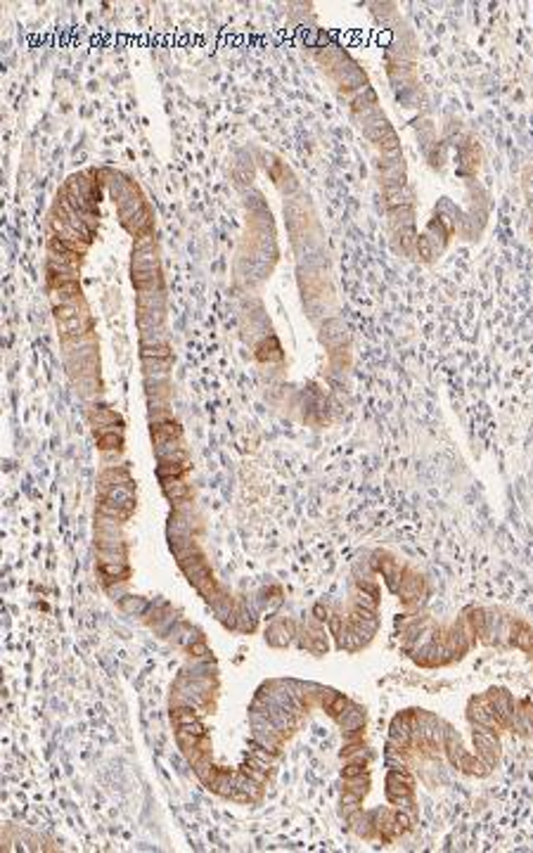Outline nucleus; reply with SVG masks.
Segmentation results:
<instances>
[{"label":"nucleus","mask_w":533,"mask_h":853,"mask_svg":"<svg viewBox=\"0 0 533 853\" xmlns=\"http://www.w3.org/2000/svg\"><path fill=\"white\" fill-rule=\"evenodd\" d=\"M131 278L138 292H154V289H164L159 268V247L152 235L136 237L133 242V256H131Z\"/></svg>","instance_id":"obj_1"},{"label":"nucleus","mask_w":533,"mask_h":853,"mask_svg":"<svg viewBox=\"0 0 533 853\" xmlns=\"http://www.w3.org/2000/svg\"><path fill=\"white\" fill-rule=\"evenodd\" d=\"M53 313H55L57 332H59V337H62L64 341L91 337L93 318H91V313H88V306H86L83 299L73 301V303H66V306H55Z\"/></svg>","instance_id":"obj_2"},{"label":"nucleus","mask_w":533,"mask_h":853,"mask_svg":"<svg viewBox=\"0 0 533 853\" xmlns=\"http://www.w3.org/2000/svg\"><path fill=\"white\" fill-rule=\"evenodd\" d=\"M100 500L107 503V505H112V508L131 512V515H133V510H136V488H133V484L107 486V488H102Z\"/></svg>","instance_id":"obj_3"},{"label":"nucleus","mask_w":533,"mask_h":853,"mask_svg":"<svg viewBox=\"0 0 533 853\" xmlns=\"http://www.w3.org/2000/svg\"><path fill=\"white\" fill-rule=\"evenodd\" d=\"M88 420H91V425L98 429V427H107V432H121L123 422L118 418V413H114L109 405H93L91 410H88ZM105 434V432H102Z\"/></svg>","instance_id":"obj_4"},{"label":"nucleus","mask_w":533,"mask_h":853,"mask_svg":"<svg viewBox=\"0 0 533 853\" xmlns=\"http://www.w3.org/2000/svg\"><path fill=\"white\" fill-rule=\"evenodd\" d=\"M46 273H48V283L50 289L59 287V285H66V283H76V276H78V268H73V266H66V263H59L53 261V258H48V266H46Z\"/></svg>","instance_id":"obj_5"},{"label":"nucleus","mask_w":533,"mask_h":853,"mask_svg":"<svg viewBox=\"0 0 533 853\" xmlns=\"http://www.w3.org/2000/svg\"><path fill=\"white\" fill-rule=\"evenodd\" d=\"M178 439H183V427L178 425L173 418L152 422V441H154V446H157V443H166V441H178Z\"/></svg>","instance_id":"obj_6"},{"label":"nucleus","mask_w":533,"mask_h":853,"mask_svg":"<svg viewBox=\"0 0 533 853\" xmlns=\"http://www.w3.org/2000/svg\"><path fill=\"white\" fill-rule=\"evenodd\" d=\"M161 491L168 500L173 503V505H185V503L190 500V486L185 484L181 477H168V479H161Z\"/></svg>","instance_id":"obj_7"},{"label":"nucleus","mask_w":533,"mask_h":853,"mask_svg":"<svg viewBox=\"0 0 533 853\" xmlns=\"http://www.w3.org/2000/svg\"><path fill=\"white\" fill-rule=\"evenodd\" d=\"M50 299H53V308L55 306H66V303H73V301H81L83 296H81V285L78 280L76 283H66V285H59L50 289Z\"/></svg>","instance_id":"obj_8"},{"label":"nucleus","mask_w":533,"mask_h":853,"mask_svg":"<svg viewBox=\"0 0 533 853\" xmlns=\"http://www.w3.org/2000/svg\"><path fill=\"white\" fill-rule=\"evenodd\" d=\"M140 358H171L168 341H140Z\"/></svg>","instance_id":"obj_9"},{"label":"nucleus","mask_w":533,"mask_h":853,"mask_svg":"<svg viewBox=\"0 0 533 853\" xmlns=\"http://www.w3.org/2000/svg\"><path fill=\"white\" fill-rule=\"evenodd\" d=\"M100 484H102V488H107V486H118V484H133V481H131V474L126 467H109L107 472H102Z\"/></svg>","instance_id":"obj_10"},{"label":"nucleus","mask_w":533,"mask_h":853,"mask_svg":"<svg viewBox=\"0 0 533 853\" xmlns=\"http://www.w3.org/2000/svg\"><path fill=\"white\" fill-rule=\"evenodd\" d=\"M98 448H100V450H121V448H123V436H121V432H105V434H98Z\"/></svg>","instance_id":"obj_11"},{"label":"nucleus","mask_w":533,"mask_h":853,"mask_svg":"<svg viewBox=\"0 0 533 853\" xmlns=\"http://www.w3.org/2000/svg\"><path fill=\"white\" fill-rule=\"evenodd\" d=\"M173 721L178 725H190V723L197 721V714H195V709H192V707H181V709L173 711Z\"/></svg>","instance_id":"obj_12"},{"label":"nucleus","mask_w":533,"mask_h":853,"mask_svg":"<svg viewBox=\"0 0 533 853\" xmlns=\"http://www.w3.org/2000/svg\"><path fill=\"white\" fill-rule=\"evenodd\" d=\"M121 607H123V610L128 612V614H140V612L147 610V602H143L140 597H131V595H128V597L121 600Z\"/></svg>","instance_id":"obj_13"}]
</instances>
